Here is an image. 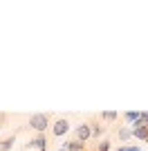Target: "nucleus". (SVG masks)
<instances>
[{
  "instance_id": "6e6552de",
  "label": "nucleus",
  "mask_w": 148,
  "mask_h": 151,
  "mask_svg": "<svg viewBox=\"0 0 148 151\" xmlns=\"http://www.w3.org/2000/svg\"><path fill=\"white\" fill-rule=\"evenodd\" d=\"M14 142H16V138H14V135H7V138H2V140H0V151H11Z\"/></svg>"
},
{
  "instance_id": "9d476101",
  "label": "nucleus",
  "mask_w": 148,
  "mask_h": 151,
  "mask_svg": "<svg viewBox=\"0 0 148 151\" xmlns=\"http://www.w3.org/2000/svg\"><path fill=\"white\" fill-rule=\"evenodd\" d=\"M105 129L101 124H99V122H92V124H90V133H92V138H101V133H103Z\"/></svg>"
},
{
  "instance_id": "423d86ee",
  "label": "nucleus",
  "mask_w": 148,
  "mask_h": 151,
  "mask_svg": "<svg viewBox=\"0 0 148 151\" xmlns=\"http://www.w3.org/2000/svg\"><path fill=\"white\" fill-rule=\"evenodd\" d=\"M58 151H85V142L70 140V142H63V145L58 147Z\"/></svg>"
},
{
  "instance_id": "f257e3e1",
  "label": "nucleus",
  "mask_w": 148,
  "mask_h": 151,
  "mask_svg": "<svg viewBox=\"0 0 148 151\" xmlns=\"http://www.w3.org/2000/svg\"><path fill=\"white\" fill-rule=\"evenodd\" d=\"M49 124H52V117L47 113H34L29 117V129L36 133H45L49 129Z\"/></svg>"
},
{
  "instance_id": "9b49d317",
  "label": "nucleus",
  "mask_w": 148,
  "mask_h": 151,
  "mask_svg": "<svg viewBox=\"0 0 148 151\" xmlns=\"http://www.w3.org/2000/svg\"><path fill=\"white\" fill-rule=\"evenodd\" d=\"M117 117H119L117 111H103V113H101V120L103 122H115Z\"/></svg>"
},
{
  "instance_id": "ddd939ff",
  "label": "nucleus",
  "mask_w": 148,
  "mask_h": 151,
  "mask_svg": "<svg viewBox=\"0 0 148 151\" xmlns=\"http://www.w3.org/2000/svg\"><path fill=\"white\" fill-rule=\"evenodd\" d=\"M128 151H142L139 147H132V145H128Z\"/></svg>"
},
{
  "instance_id": "39448f33",
  "label": "nucleus",
  "mask_w": 148,
  "mask_h": 151,
  "mask_svg": "<svg viewBox=\"0 0 148 151\" xmlns=\"http://www.w3.org/2000/svg\"><path fill=\"white\" fill-rule=\"evenodd\" d=\"M27 145H29L31 149H36V151H47V135H45V133H38L36 138H31Z\"/></svg>"
},
{
  "instance_id": "1a4fd4ad",
  "label": "nucleus",
  "mask_w": 148,
  "mask_h": 151,
  "mask_svg": "<svg viewBox=\"0 0 148 151\" xmlns=\"http://www.w3.org/2000/svg\"><path fill=\"white\" fill-rule=\"evenodd\" d=\"M139 115H142V111H128V113H123V120L135 124V122H139Z\"/></svg>"
},
{
  "instance_id": "7ed1b4c3",
  "label": "nucleus",
  "mask_w": 148,
  "mask_h": 151,
  "mask_svg": "<svg viewBox=\"0 0 148 151\" xmlns=\"http://www.w3.org/2000/svg\"><path fill=\"white\" fill-rule=\"evenodd\" d=\"M130 131H132V138L144 140V142H146V138H148V124H144V122L139 120V122H135V124H130Z\"/></svg>"
},
{
  "instance_id": "f03ea898",
  "label": "nucleus",
  "mask_w": 148,
  "mask_h": 151,
  "mask_svg": "<svg viewBox=\"0 0 148 151\" xmlns=\"http://www.w3.org/2000/svg\"><path fill=\"white\" fill-rule=\"evenodd\" d=\"M68 131H70V122H68V117H61V120H56L54 124H52V135H56V138L68 135Z\"/></svg>"
},
{
  "instance_id": "20e7f679",
  "label": "nucleus",
  "mask_w": 148,
  "mask_h": 151,
  "mask_svg": "<svg viewBox=\"0 0 148 151\" xmlns=\"http://www.w3.org/2000/svg\"><path fill=\"white\" fill-rule=\"evenodd\" d=\"M74 135H76L74 140H79V142H85V140H90V138H92V133H90V124H88V122H81V124L76 126Z\"/></svg>"
},
{
  "instance_id": "4468645a",
  "label": "nucleus",
  "mask_w": 148,
  "mask_h": 151,
  "mask_svg": "<svg viewBox=\"0 0 148 151\" xmlns=\"http://www.w3.org/2000/svg\"><path fill=\"white\" fill-rule=\"evenodd\" d=\"M146 145H148V138H146Z\"/></svg>"
},
{
  "instance_id": "0eeeda50",
  "label": "nucleus",
  "mask_w": 148,
  "mask_h": 151,
  "mask_svg": "<svg viewBox=\"0 0 148 151\" xmlns=\"http://www.w3.org/2000/svg\"><path fill=\"white\" fill-rule=\"evenodd\" d=\"M117 138L121 140V142H128V140L132 138V131H130V126H119V129H117Z\"/></svg>"
},
{
  "instance_id": "f8f14e48",
  "label": "nucleus",
  "mask_w": 148,
  "mask_h": 151,
  "mask_svg": "<svg viewBox=\"0 0 148 151\" xmlns=\"http://www.w3.org/2000/svg\"><path fill=\"white\" fill-rule=\"evenodd\" d=\"M112 149V145L108 142V140H103V142H99V147H97V151H110Z\"/></svg>"
}]
</instances>
